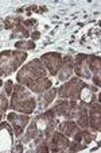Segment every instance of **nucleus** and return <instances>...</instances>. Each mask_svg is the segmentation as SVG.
Here are the masks:
<instances>
[{"mask_svg":"<svg viewBox=\"0 0 101 153\" xmlns=\"http://www.w3.org/2000/svg\"><path fill=\"white\" fill-rule=\"evenodd\" d=\"M27 53L23 50H4L0 53V76H8L26 61Z\"/></svg>","mask_w":101,"mask_h":153,"instance_id":"f257e3e1","label":"nucleus"},{"mask_svg":"<svg viewBox=\"0 0 101 153\" xmlns=\"http://www.w3.org/2000/svg\"><path fill=\"white\" fill-rule=\"evenodd\" d=\"M40 76H46V68L43 67L40 60H32L22 68V71L18 73L16 80L22 85H29L32 80Z\"/></svg>","mask_w":101,"mask_h":153,"instance_id":"f03ea898","label":"nucleus"},{"mask_svg":"<svg viewBox=\"0 0 101 153\" xmlns=\"http://www.w3.org/2000/svg\"><path fill=\"white\" fill-rule=\"evenodd\" d=\"M86 84L78 77H73L72 80L66 81L62 87H59V90L57 91L58 96L61 99H81L82 91L85 90Z\"/></svg>","mask_w":101,"mask_h":153,"instance_id":"7ed1b4c3","label":"nucleus"},{"mask_svg":"<svg viewBox=\"0 0 101 153\" xmlns=\"http://www.w3.org/2000/svg\"><path fill=\"white\" fill-rule=\"evenodd\" d=\"M39 60L42 61V64L47 68V71L50 72V75H53V76L57 75L58 71H59L61 67H62V56L57 52L45 53Z\"/></svg>","mask_w":101,"mask_h":153,"instance_id":"20e7f679","label":"nucleus"},{"mask_svg":"<svg viewBox=\"0 0 101 153\" xmlns=\"http://www.w3.org/2000/svg\"><path fill=\"white\" fill-rule=\"evenodd\" d=\"M69 144H70L69 140L62 133H58V131L53 130L51 133L49 134L47 145H49V149L51 150V152H62V150H66Z\"/></svg>","mask_w":101,"mask_h":153,"instance_id":"39448f33","label":"nucleus"},{"mask_svg":"<svg viewBox=\"0 0 101 153\" xmlns=\"http://www.w3.org/2000/svg\"><path fill=\"white\" fill-rule=\"evenodd\" d=\"M8 121L11 122L12 127H14L15 130V134H16L18 137H20L22 134H23V129L26 125H29V115L27 114H18V113H10L8 114Z\"/></svg>","mask_w":101,"mask_h":153,"instance_id":"423d86ee","label":"nucleus"},{"mask_svg":"<svg viewBox=\"0 0 101 153\" xmlns=\"http://www.w3.org/2000/svg\"><path fill=\"white\" fill-rule=\"evenodd\" d=\"M100 115H101V110H100V103L96 99H93L92 103L89 107V127L93 131H100Z\"/></svg>","mask_w":101,"mask_h":153,"instance_id":"0eeeda50","label":"nucleus"},{"mask_svg":"<svg viewBox=\"0 0 101 153\" xmlns=\"http://www.w3.org/2000/svg\"><path fill=\"white\" fill-rule=\"evenodd\" d=\"M74 71H75V75L81 79H90V71L88 68V64H86V54H80L75 56L74 58Z\"/></svg>","mask_w":101,"mask_h":153,"instance_id":"6e6552de","label":"nucleus"},{"mask_svg":"<svg viewBox=\"0 0 101 153\" xmlns=\"http://www.w3.org/2000/svg\"><path fill=\"white\" fill-rule=\"evenodd\" d=\"M30 96H31L30 91H27L22 84L14 85V90H12V94H11V108L12 110H16V107L19 106L24 99L30 98Z\"/></svg>","mask_w":101,"mask_h":153,"instance_id":"1a4fd4ad","label":"nucleus"},{"mask_svg":"<svg viewBox=\"0 0 101 153\" xmlns=\"http://www.w3.org/2000/svg\"><path fill=\"white\" fill-rule=\"evenodd\" d=\"M73 71H74V58L72 56H65L62 58V67L58 71V79L61 81H65L72 76Z\"/></svg>","mask_w":101,"mask_h":153,"instance_id":"9d476101","label":"nucleus"},{"mask_svg":"<svg viewBox=\"0 0 101 153\" xmlns=\"http://www.w3.org/2000/svg\"><path fill=\"white\" fill-rule=\"evenodd\" d=\"M27 87H29L30 91H32V92L40 94V92H43V91L49 90V88H51V80L47 79L46 76H40V77H37L35 80H32Z\"/></svg>","mask_w":101,"mask_h":153,"instance_id":"9b49d317","label":"nucleus"},{"mask_svg":"<svg viewBox=\"0 0 101 153\" xmlns=\"http://www.w3.org/2000/svg\"><path fill=\"white\" fill-rule=\"evenodd\" d=\"M77 125L81 129H88L89 127V110L85 102H81L77 108Z\"/></svg>","mask_w":101,"mask_h":153,"instance_id":"f8f14e48","label":"nucleus"},{"mask_svg":"<svg viewBox=\"0 0 101 153\" xmlns=\"http://www.w3.org/2000/svg\"><path fill=\"white\" fill-rule=\"evenodd\" d=\"M35 107H37V99H35L34 96H30V98L24 99V100L16 107L15 111H18V113H20V114H30L35 110Z\"/></svg>","mask_w":101,"mask_h":153,"instance_id":"ddd939ff","label":"nucleus"},{"mask_svg":"<svg viewBox=\"0 0 101 153\" xmlns=\"http://www.w3.org/2000/svg\"><path fill=\"white\" fill-rule=\"evenodd\" d=\"M78 130H80L78 125L75 123L74 121H72V119L65 121V122H62V123L59 125V131L64 134V136H66V137H72L75 131H78Z\"/></svg>","mask_w":101,"mask_h":153,"instance_id":"4468645a","label":"nucleus"},{"mask_svg":"<svg viewBox=\"0 0 101 153\" xmlns=\"http://www.w3.org/2000/svg\"><path fill=\"white\" fill-rule=\"evenodd\" d=\"M86 64H88V68L89 71H92L94 75H100V64H101V60L98 56H94V54H90V56H86Z\"/></svg>","mask_w":101,"mask_h":153,"instance_id":"2eb2a0df","label":"nucleus"},{"mask_svg":"<svg viewBox=\"0 0 101 153\" xmlns=\"http://www.w3.org/2000/svg\"><path fill=\"white\" fill-rule=\"evenodd\" d=\"M55 95H57V90L55 88H49V90H46V92L42 95V100H40V107L43 108V107H47L50 103H51L53 100H54Z\"/></svg>","mask_w":101,"mask_h":153,"instance_id":"dca6fc26","label":"nucleus"},{"mask_svg":"<svg viewBox=\"0 0 101 153\" xmlns=\"http://www.w3.org/2000/svg\"><path fill=\"white\" fill-rule=\"evenodd\" d=\"M19 25H22L20 16H8L4 20V29H7V30H14Z\"/></svg>","mask_w":101,"mask_h":153,"instance_id":"f3484780","label":"nucleus"},{"mask_svg":"<svg viewBox=\"0 0 101 153\" xmlns=\"http://www.w3.org/2000/svg\"><path fill=\"white\" fill-rule=\"evenodd\" d=\"M30 35V31L26 29L24 26H22V25H19L18 27H15L14 29V31H12V34H11V38H27Z\"/></svg>","mask_w":101,"mask_h":153,"instance_id":"a211bd4d","label":"nucleus"},{"mask_svg":"<svg viewBox=\"0 0 101 153\" xmlns=\"http://www.w3.org/2000/svg\"><path fill=\"white\" fill-rule=\"evenodd\" d=\"M15 48H16L18 50H23V52H26V50H32V49H35V42L34 41H18V42L15 43Z\"/></svg>","mask_w":101,"mask_h":153,"instance_id":"6ab92c4d","label":"nucleus"},{"mask_svg":"<svg viewBox=\"0 0 101 153\" xmlns=\"http://www.w3.org/2000/svg\"><path fill=\"white\" fill-rule=\"evenodd\" d=\"M82 131V142L84 144H89V142H92L93 140H94V134H90L89 131H86V129L85 130H81Z\"/></svg>","mask_w":101,"mask_h":153,"instance_id":"aec40b11","label":"nucleus"},{"mask_svg":"<svg viewBox=\"0 0 101 153\" xmlns=\"http://www.w3.org/2000/svg\"><path fill=\"white\" fill-rule=\"evenodd\" d=\"M8 107V99H7L6 94H0V111L4 113Z\"/></svg>","mask_w":101,"mask_h":153,"instance_id":"412c9836","label":"nucleus"},{"mask_svg":"<svg viewBox=\"0 0 101 153\" xmlns=\"http://www.w3.org/2000/svg\"><path fill=\"white\" fill-rule=\"evenodd\" d=\"M4 87H6V94L7 95H11L12 94V90H14V84H12L11 80H7L4 83Z\"/></svg>","mask_w":101,"mask_h":153,"instance_id":"4be33fe9","label":"nucleus"},{"mask_svg":"<svg viewBox=\"0 0 101 153\" xmlns=\"http://www.w3.org/2000/svg\"><path fill=\"white\" fill-rule=\"evenodd\" d=\"M23 26L29 30V29H31V27L37 26V20H35V19H27V20H24V22H23Z\"/></svg>","mask_w":101,"mask_h":153,"instance_id":"5701e85b","label":"nucleus"},{"mask_svg":"<svg viewBox=\"0 0 101 153\" xmlns=\"http://www.w3.org/2000/svg\"><path fill=\"white\" fill-rule=\"evenodd\" d=\"M49 146L46 144H40V145H37V152H49Z\"/></svg>","mask_w":101,"mask_h":153,"instance_id":"b1692460","label":"nucleus"},{"mask_svg":"<svg viewBox=\"0 0 101 153\" xmlns=\"http://www.w3.org/2000/svg\"><path fill=\"white\" fill-rule=\"evenodd\" d=\"M3 129H7V130H8V131H10V133H11V134H12V130H14L11 126H10L8 123H7V122H3V123H0V131H1V130H3Z\"/></svg>","mask_w":101,"mask_h":153,"instance_id":"393cba45","label":"nucleus"},{"mask_svg":"<svg viewBox=\"0 0 101 153\" xmlns=\"http://www.w3.org/2000/svg\"><path fill=\"white\" fill-rule=\"evenodd\" d=\"M31 35V41H38L40 38V33L39 31H34L32 34H30Z\"/></svg>","mask_w":101,"mask_h":153,"instance_id":"a878e982","label":"nucleus"},{"mask_svg":"<svg viewBox=\"0 0 101 153\" xmlns=\"http://www.w3.org/2000/svg\"><path fill=\"white\" fill-rule=\"evenodd\" d=\"M24 10H27V14H31L32 11H38V7L37 6H30V7H27V8H24Z\"/></svg>","mask_w":101,"mask_h":153,"instance_id":"bb28decb","label":"nucleus"},{"mask_svg":"<svg viewBox=\"0 0 101 153\" xmlns=\"http://www.w3.org/2000/svg\"><path fill=\"white\" fill-rule=\"evenodd\" d=\"M93 81H94V84L97 87H100V75H94V76H93Z\"/></svg>","mask_w":101,"mask_h":153,"instance_id":"cd10ccee","label":"nucleus"},{"mask_svg":"<svg viewBox=\"0 0 101 153\" xmlns=\"http://www.w3.org/2000/svg\"><path fill=\"white\" fill-rule=\"evenodd\" d=\"M3 84H4V83H3V80H1V79H0V87L3 85Z\"/></svg>","mask_w":101,"mask_h":153,"instance_id":"c85d7f7f","label":"nucleus"},{"mask_svg":"<svg viewBox=\"0 0 101 153\" xmlns=\"http://www.w3.org/2000/svg\"><path fill=\"white\" fill-rule=\"evenodd\" d=\"M1 114H3V113H1V111H0V119H1Z\"/></svg>","mask_w":101,"mask_h":153,"instance_id":"c756f323","label":"nucleus"}]
</instances>
